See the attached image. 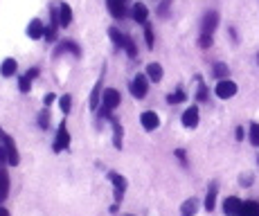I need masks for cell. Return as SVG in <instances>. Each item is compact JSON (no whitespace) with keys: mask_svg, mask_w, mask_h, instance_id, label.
<instances>
[{"mask_svg":"<svg viewBox=\"0 0 259 216\" xmlns=\"http://www.w3.org/2000/svg\"><path fill=\"white\" fill-rule=\"evenodd\" d=\"M119 106V90L115 88H106L104 90V95H101V113L99 115L104 117V120H111V113L115 111Z\"/></svg>","mask_w":259,"mask_h":216,"instance_id":"obj_1","label":"cell"},{"mask_svg":"<svg viewBox=\"0 0 259 216\" xmlns=\"http://www.w3.org/2000/svg\"><path fill=\"white\" fill-rule=\"evenodd\" d=\"M0 144L7 149V162H9V165L11 167L21 165V155H18V149H16V144H14V138L2 131V133H0Z\"/></svg>","mask_w":259,"mask_h":216,"instance_id":"obj_2","label":"cell"},{"mask_svg":"<svg viewBox=\"0 0 259 216\" xmlns=\"http://www.w3.org/2000/svg\"><path fill=\"white\" fill-rule=\"evenodd\" d=\"M68 144H70V133H68V124L66 120H63L61 124H59V128H56V138H54V153H61L63 149H68Z\"/></svg>","mask_w":259,"mask_h":216,"instance_id":"obj_3","label":"cell"},{"mask_svg":"<svg viewBox=\"0 0 259 216\" xmlns=\"http://www.w3.org/2000/svg\"><path fill=\"white\" fill-rule=\"evenodd\" d=\"M108 180L113 183V189H115V203H122V196L126 192V178L118 171H108Z\"/></svg>","mask_w":259,"mask_h":216,"instance_id":"obj_4","label":"cell"},{"mask_svg":"<svg viewBox=\"0 0 259 216\" xmlns=\"http://www.w3.org/2000/svg\"><path fill=\"white\" fill-rule=\"evenodd\" d=\"M236 83L230 81V79H221L219 83H216V88H214V93H216V97H221V99H230V97H235L236 95Z\"/></svg>","mask_w":259,"mask_h":216,"instance_id":"obj_5","label":"cell"},{"mask_svg":"<svg viewBox=\"0 0 259 216\" xmlns=\"http://www.w3.org/2000/svg\"><path fill=\"white\" fill-rule=\"evenodd\" d=\"M146 74H138L131 83V95H133L135 99H144L146 97V90H149V81H146Z\"/></svg>","mask_w":259,"mask_h":216,"instance_id":"obj_6","label":"cell"},{"mask_svg":"<svg viewBox=\"0 0 259 216\" xmlns=\"http://www.w3.org/2000/svg\"><path fill=\"white\" fill-rule=\"evenodd\" d=\"M140 122H142V126H144V131H156V128L160 126V117L153 111H144L140 115Z\"/></svg>","mask_w":259,"mask_h":216,"instance_id":"obj_7","label":"cell"},{"mask_svg":"<svg viewBox=\"0 0 259 216\" xmlns=\"http://www.w3.org/2000/svg\"><path fill=\"white\" fill-rule=\"evenodd\" d=\"M180 122H183L185 128H196L198 126V108L196 106L187 108V111L183 113V117H180Z\"/></svg>","mask_w":259,"mask_h":216,"instance_id":"obj_8","label":"cell"},{"mask_svg":"<svg viewBox=\"0 0 259 216\" xmlns=\"http://www.w3.org/2000/svg\"><path fill=\"white\" fill-rule=\"evenodd\" d=\"M239 210H241V200L236 196H228L223 200V214L225 216H239Z\"/></svg>","mask_w":259,"mask_h":216,"instance_id":"obj_9","label":"cell"},{"mask_svg":"<svg viewBox=\"0 0 259 216\" xmlns=\"http://www.w3.org/2000/svg\"><path fill=\"white\" fill-rule=\"evenodd\" d=\"M106 7L113 18H124L126 14V0H106Z\"/></svg>","mask_w":259,"mask_h":216,"instance_id":"obj_10","label":"cell"},{"mask_svg":"<svg viewBox=\"0 0 259 216\" xmlns=\"http://www.w3.org/2000/svg\"><path fill=\"white\" fill-rule=\"evenodd\" d=\"M216 25H219V14H216V11H208L205 18H203V27H201L203 34H214Z\"/></svg>","mask_w":259,"mask_h":216,"instance_id":"obj_11","label":"cell"},{"mask_svg":"<svg viewBox=\"0 0 259 216\" xmlns=\"http://www.w3.org/2000/svg\"><path fill=\"white\" fill-rule=\"evenodd\" d=\"M43 34H45V25L39 21V18H34V21L27 25V36L32 41H39V39H43Z\"/></svg>","mask_w":259,"mask_h":216,"instance_id":"obj_12","label":"cell"},{"mask_svg":"<svg viewBox=\"0 0 259 216\" xmlns=\"http://www.w3.org/2000/svg\"><path fill=\"white\" fill-rule=\"evenodd\" d=\"M111 126H113V146H115V149H122V140H124L122 124H119L115 117H111Z\"/></svg>","mask_w":259,"mask_h":216,"instance_id":"obj_13","label":"cell"},{"mask_svg":"<svg viewBox=\"0 0 259 216\" xmlns=\"http://www.w3.org/2000/svg\"><path fill=\"white\" fill-rule=\"evenodd\" d=\"M7 194H9V173L5 167H0V205L7 200Z\"/></svg>","mask_w":259,"mask_h":216,"instance_id":"obj_14","label":"cell"},{"mask_svg":"<svg viewBox=\"0 0 259 216\" xmlns=\"http://www.w3.org/2000/svg\"><path fill=\"white\" fill-rule=\"evenodd\" d=\"M133 21L140 23V25H146V18H149V9H146V5H142V2H135L133 5Z\"/></svg>","mask_w":259,"mask_h":216,"instance_id":"obj_15","label":"cell"},{"mask_svg":"<svg viewBox=\"0 0 259 216\" xmlns=\"http://www.w3.org/2000/svg\"><path fill=\"white\" fill-rule=\"evenodd\" d=\"M216 194H219V185L212 183L208 187V196H205V210L208 212H212L216 207Z\"/></svg>","mask_w":259,"mask_h":216,"instance_id":"obj_16","label":"cell"},{"mask_svg":"<svg viewBox=\"0 0 259 216\" xmlns=\"http://www.w3.org/2000/svg\"><path fill=\"white\" fill-rule=\"evenodd\" d=\"M59 23H61V27H68L70 23H72V7L70 5H59Z\"/></svg>","mask_w":259,"mask_h":216,"instance_id":"obj_17","label":"cell"},{"mask_svg":"<svg viewBox=\"0 0 259 216\" xmlns=\"http://www.w3.org/2000/svg\"><path fill=\"white\" fill-rule=\"evenodd\" d=\"M16 68H18V63L14 61V59H5V61L0 63V74H2V77H14V74H16Z\"/></svg>","mask_w":259,"mask_h":216,"instance_id":"obj_18","label":"cell"},{"mask_svg":"<svg viewBox=\"0 0 259 216\" xmlns=\"http://www.w3.org/2000/svg\"><path fill=\"white\" fill-rule=\"evenodd\" d=\"M108 36H111V41H113V45H115V48L124 50V43H126V34H122L118 27H111V29H108Z\"/></svg>","mask_w":259,"mask_h":216,"instance_id":"obj_19","label":"cell"},{"mask_svg":"<svg viewBox=\"0 0 259 216\" xmlns=\"http://www.w3.org/2000/svg\"><path fill=\"white\" fill-rule=\"evenodd\" d=\"M198 210V200L196 198H187L183 205H180V216H194Z\"/></svg>","mask_w":259,"mask_h":216,"instance_id":"obj_20","label":"cell"},{"mask_svg":"<svg viewBox=\"0 0 259 216\" xmlns=\"http://www.w3.org/2000/svg\"><path fill=\"white\" fill-rule=\"evenodd\" d=\"M146 77L151 79L153 83H158L163 79V66H160V63H149V66H146Z\"/></svg>","mask_w":259,"mask_h":216,"instance_id":"obj_21","label":"cell"},{"mask_svg":"<svg viewBox=\"0 0 259 216\" xmlns=\"http://www.w3.org/2000/svg\"><path fill=\"white\" fill-rule=\"evenodd\" d=\"M239 216H259V203H255V200H248V203H241V210H239Z\"/></svg>","mask_w":259,"mask_h":216,"instance_id":"obj_22","label":"cell"},{"mask_svg":"<svg viewBox=\"0 0 259 216\" xmlns=\"http://www.w3.org/2000/svg\"><path fill=\"white\" fill-rule=\"evenodd\" d=\"M66 50H70L74 56H77V59L81 56V48H79L77 43H72V41H66V43H61V45H59V48H56V52H54V56H59L61 52H66Z\"/></svg>","mask_w":259,"mask_h":216,"instance_id":"obj_23","label":"cell"},{"mask_svg":"<svg viewBox=\"0 0 259 216\" xmlns=\"http://www.w3.org/2000/svg\"><path fill=\"white\" fill-rule=\"evenodd\" d=\"M99 97H101V79H97L95 88H93V93H90V108H93V111L99 106Z\"/></svg>","mask_w":259,"mask_h":216,"instance_id":"obj_24","label":"cell"},{"mask_svg":"<svg viewBox=\"0 0 259 216\" xmlns=\"http://www.w3.org/2000/svg\"><path fill=\"white\" fill-rule=\"evenodd\" d=\"M248 140H250L253 146H259V124L257 122H253L250 128H248Z\"/></svg>","mask_w":259,"mask_h":216,"instance_id":"obj_25","label":"cell"},{"mask_svg":"<svg viewBox=\"0 0 259 216\" xmlns=\"http://www.w3.org/2000/svg\"><path fill=\"white\" fill-rule=\"evenodd\" d=\"M228 72H230V70H228V66H225V63H214V72H212V74H214V77H219V79H225V77H228Z\"/></svg>","mask_w":259,"mask_h":216,"instance_id":"obj_26","label":"cell"},{"mask_svg":"<svg viewBox=\"0 0 259 216\" xmlns=\"http://www.w3.org/2000/svg\"><path fill=\"white\" fill-rule=\"evenodd\" d=\"M187 99V95L183 93V90H178V93H171L167 97V104H183V101Z\"/></svg>","mask_w":259,"mask_h":216,"instance_id":"obj_27","label":"cell"},{"mask_svg":"<svg viewBox=\"0 0 259 216\" xmlns=\"http://www.w3.org/2000/svg\"><path fill=\"white\" fill-rule=\"evenodd\" d=\"M70 106H72V97L70 95H63V97H59V108H61L63 113H70Z\"/></svg>","mask_w":259,"mask_h":216,"instance_id":"obj_28","label":"cell"},{"mask_svg":"<svg viewBox=\"0 0 259 216\" xmlns=\"http://www.w3.org/2000/svg\"><path fill=\"white\" fill-rule=\"evenodd\" d=\"M124 50H126V54H129L131 59H135V56H138V48H135V43H133V39H131V36H126V43H124Z\"/></svg>","mask_w":259,"mask_h":216,"instance_id":"obj_29","label":"cell"},{"mask_svg":"<svg viewBox=\"0 0 259 216\" xmlns=\"http://www.w3.org/2000/svg\"><path fill=\"white\" fill-rule=\"evenodd\" d=\"M56 27H59V25H52V23H50V27H45L43 39L47 41V43H54L56 41Z\"/></svg>","mask_w":259,"mask_h":216,"instance_id":"obj_30","label":"cell"},{"mask_svg":"<svg viewBox=\"0 0 259 216\" xmlns=\"http://www.w3.org/2000/svg\"><path fill=\"white\" fill-rule=\"evenodd\" d=\"M47 124H50V111H47V106H45L43 111L39 113V126L45 131V128H47Z\"/></svg>","mask_w":259,"mask_h":216,"instance_id":"obj_31","label":"cell"},{"mask_svg":"<svg viewBox=\"0 0 259 216\" xmlns=\"http://www.w3.org/2000/svg\"><path fill=\"white\" fill-rule=\"evenodd\" d=\"M196 99L198 101H208L210 97H208V88H205V83L198 79V93H196Z\"/></svg>","mask_w":259,"mask_h":216,"instance_id":"obj_32","label":"cell"},{"mask_svg":"<svg viewBox=\"0 0 259 216\" xmlns=\"http://www.w3.org/2000/svg\"><path fill=\"white\" fill-rule=\"evenodd\" d=\"M29 88H32V79H29V77L18 79V90H21V93H29Z\"/></svg>","mask_w":259,"mask_h":216,"instance_id":"obj_33","label":"cell"},{"mask_svg":"<svg viewBox=\"0 0 259 216\" xmlns=\"http://www.w3.org/2000/svg\"><path fill=\"white\" fill-rule=\"evenodd\" d=\"M144 36H146V48H149V50H153V29H151V25H149V23L144 25Z\"/></svg>","mask_w":259,"mask_h":216,"instance_id":"obj_34","label":"cell"},{"mask_svg":"<svg viewBox=\"0 0 259 216\" xmlns=\"http://www.w3.org/2000/svg\"><path fill=\"white\" fill-rule=\"evenodd\" d=\"M214 43V39H212V34H201V39H198V45H201L203 50H208L210 45Z\"/></svg>","mask_w":259,"mask_h":216,"instance_id":"obj_35","label":"cell"},{"mask_svg":"<svg viewBox=\"0 0 259 216\" xmlns=\"http://www.w3.org/2000/svg\"><path fill=\"white\" fill-rule=\"evenodd\" d=\"M239 185H241V187H250V185H253V173H243V176L239 178Z\"/></svg>","mask_w":259,"mask_h":216,"instance_id":"obj_36","label":"cell"},{"mask_svg":"<svg viewBox=\"0 0 259 216\" xmlns=\"http://www.w3.org/2000/svg\"><path fill=\"white\" fill-rule=\"evenodd\" d=\"M54 99H56V95H54V93H47V95L43 97V104H45V106H50Z\"/></svg>","mask_w":259,"mask_h":216,"instance_id":"obj_37","label":"cell"},{"mask_svg":"<svg viewBox=\"0 0 259 216\" xmlns=\"http://www.w3.org/2000/svg\"><path fill=\"white\" fill-rule=\"evenodd\" d=\"M5 162H7V149L2 146V144H0V167L5 165Z\"/></svg>","mask_w":259,"mask_h":216,"instance_id":"obj_38","label":"cell"},{"mask_svg":"<svg viewBox=\"0 0 259 216\" xmlns=\"http://www.w3.org/2000/svg\"><path fill=\"white\" fill-rule=\"evenodd\" d=\"M39 68H32V70H27V74H25V77H29V79H36V77H39Z\"/></svg>","mask_w":259,"mask_h":216,"instance_id":"obj_39","label":"cell"},{"mask_svg":"<svg viewBox=\"0 0 259 216\" xmlns=\"http://www.w3.org/2000/svg\"><path fill=\"white\" fill-rule=\"evenodd\" d=\"M235 135H236V140H243V128L239 126V128H236V133H235Z\"/></svg>","mask_w":259,"mask_h":216,"instance_id":"obj_40","label":"cell"},{"mask_svg":"<svg viewBox=\"0 0 259 216\" xmlns=\"http://www.w3.org/2000/svg\"><path fill=\"white\" fill-rule=\"evenodd\" d=\"M0 216H11L9 210H5V207H0Z\"/></svg>","mask_w":259,"mask_h":216,"instance_id":"obj_41","label":"cell"},{"mask_svg":"<svg viewBox=\"0 0 259 216\" xmlns=\"http://www.w3.org/2000/svg\"><path fill=\"white\" fill-rule=\"evenodd\" d=\"M122 216H133V214H122Z\"/></svg>","mask_w":259,"mask_h":216,"instance_id":"obj_42","label":"cell"},{"mask_svg":"<svg viewBox=\"0 0 259 216\" xmlns=\"http://www.w3.org/2000/svg\"><path fill=\"white\" fill-rule=\"evenodd\" d=\"M0 133H2V128H0Z\"/></svg>","mask_w":259,"mask_h":216,"instance_id":"obj_43","label":"cell"}]
</instances>
